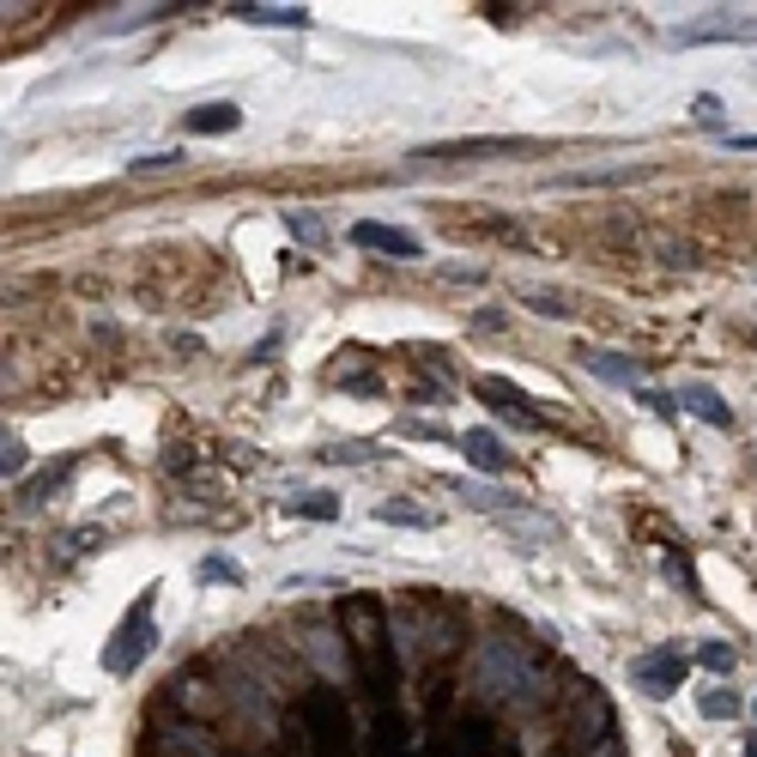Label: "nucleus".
Returning a JSON list of instances; mask_svg holds the SVG:
<instances>
[{
  "instance_id": "nucleus-1",
  "label": "nucleus",
  "mask_w": 757,
  "mask_h": 757,
  "mask_svg": "<svg viewBox=\"0 0 757 757\" xmlns=\"http://www.w3.org/2000/svg\"><path fill=\"white\" fill-rule=\"evenodd\" d=\"M540 685V654L516 636H485L479 643V691L491 703H528Z\"/></svg>"
},
{
  "instance_id": "nucleus-2",
  "label": "nucleus",
  "mask_w": 757,
  "mask_h": 757,
  "mask_svg": "<svg viewBox=\"0 0 757 757\" xmlns=\"http://www.w3.org/2000/svg\"><path fill=\"white\" fill-rule=\"evenodd\" d=\"M340 636H352V654L364 661V678L382 685L388 678V606H376L370 594L340 600Z\"/></svg>"
},
{
  "instance_id": "nucleus-3",
  "label": "nucleus",
  "mask_w": 757,
  "mask_h": 757,
  "mask_svg": "<svg viewBox=\"0 0 757 757\" xmlns=\"http://www.w3.org/2000/svg\"><path fill=\"white\" fill-rule=\"evenodd\" d=\"M152 606H158V588H146V594L134 600V606L122 612V624H115L110 649H104V673L127 678L139 661L152 654V643H158V624H152Z\"/></svg>"
},
{
  "instance_id": "nucleus-4",
  "label": "nucleus",
  "mask_w": 757,
  "mask_h": 757,
  "mask_svg": "<svg viewBox=\"0 0 757 757\" xmlns=\"http://www.w3.org/2000/svg\"><path fill=\"white\" fill-rule=\"evenodd\" d=\"M298 654L328 678V685H340V691L352 685V649H345V636L333 631V624H310V631H303V643H298Z\"/></svg>"
},
{
  "instance_id": "nucleus-5",
  "label": "nucleus",
  "mask_w": 757,
  "mask_h": 757,
  "mask_svg": "<svg viewBox=\"0 0 757 757\" xmlns=\"http://www.w3.org/2000/svg\"><path fill=\"white\" fill-rule=\"evenodd\" d=\"M685 649L678 643H666V649H649V654H636L631 661V685L636 691H649V697H673L678 685H685Z\"/></svg>"
},
{
  "instance_id": "nucleus-6",
  "label": "nucleus",
  "mask_w": 757,
  "mask_h": 757,
  "mask_svg": "<svg viewBox=\"0 0 757 757\" xmlns=\"http://www.w3.org/2000/svg\"><path fill=\"white\" fill-rule=\"evenodd\" d=\"M673 43H757V12H709L673 31Z\"/></svg>"
},
{
  "instance_id": "nucleus-7",
  "label": "nucleus",
  "mask_w": 757,
  "mask_h": 757,
  "mask_svg": "<svg viewBox=\"0 0 757 757\" xmlns=\"http://www.w3.org/2000/svg\"><path fill=\"white\" fill-rule=\"evenodd\" d=\"M528 152V139H443V146L413 152V164H473V158H509Z\"/></svg>"
},
{
  "instance_id": "nucleus-8",
  "label": "nucleus",
  "mask_w": 757,
  "mask_h": 757,
  "mask_svg": "<svg viewBox=\"0 0 757 757\" xmlns=\"http://www.w3.org/2000/svg\"><path fill=\"white\" fill-rule=\"evenodd\" d=\"M352 242L357 249H376V255H388V261H418V237L413 230H401V225H382V218H357L352 225Z\"/></svg>"
},
{
  "instance_id": "nucleus-9",
  "label": "nucleus",
  "mask_w": 757,
  "mask_h": 757,
  "mask_svg": "<svg viewBox=\"0 0 757 757\" xmlns=\"http://www.w3.org/2000/svg\"><path fill=\"white\" fill-rule=\"evenodd\" d=\"M678 413H691V418H703L709 431H734V406L722 401V394L709 388V382H678Z\"/></svg>"
},
{
  "instance_id": "nucleus-10",
  "label": "nucleus",
  "mask_w": 757,
  "mask_h": 757,
  "mask_svg": "<svg viewBox=\"0 0 757 757\" xmlns=\"http://www.w3.org/2000/svg\"><path fill=\"white\" fill-rule=\"evenodd\" d=\"M575 357H582V370H594L600 382H619V388H643V364H636V357L606 352V345H588V352H575Z\"/></svg>"
},
{
  "instance_id": "nucleus-11",
  "label": "nucleus",
  "mask_w": 757,
  "mask_h": 757,
  "mask_svg": "<svg viewBox=\"0 0 757 757\" xmlns=\"http://www.w3.org/2000/svg\"><path fill=\"white\" fill-rule=\"evenodd\" d=\"M158 757H218V739L200 722H170L158 734Z\"/></svg>"
},
{
  "instance_id": "nucleus-12",
  "label": "nucleus",
  "mask_w": 757,
  "mask_h": 757,
  "mask_svg": "<svg viewBox=\"0 0 757 757\" xmlns=\"http://www.w3.org/2000/svg\"><path fill=\"white\" fill-rule=\"evenodd\" d=\"M242 24H273V31H310V7H230Z\"/></svg>"
},
{
  "instance_id": "nucleus-13",
  "label": "nucleus",
  "mask_w": 757,
  "mask_h": 757,
  "mask_svg": "<svg viewBox=\"0 0 757 757\" xmlns=\"http://www.w3.org/2000/svg\"><path fill=\"white\" fill-rule=\"evenodd\" d=\"M183 127H188V134H237L242 110L237 104H200V110L183 115Z\"/></svg>"
},
{
  "instance_id": "nucleus-14",
  "label": "nucleus",
  "mask_w": 757,
  "mask_h": 757,
  "mask_svg": "<svg viewBox=\"0 0 757 757\" xmlns=\"http://www.w3.org/2000/svg\"><path fill=\"white\" fill-rule=\"evenodd\" d=\"M460 448H467V460H473L479 473H504V467H509V448L497 443L491 431H467V436H460Z\"/></svg>"
},
{
  "instance_id": "nucleus-15",
  "label": "nucleus",
  "mask_w": 757,
  "mask_h": 757,
  "mask_svg": "<svg viewBox=\"0 0 757 757\" xmlns=\"http://www.w3.org/2000/svg\"><path fill=\"white\" fill-rule=\"evenodd\" d=\"M370 516L382 521V528H436V516L431 509H418V504H401V497H382Z\"/></svg>"
},
{
  "instance_id": "nucleus-16",
  "label": "nucleus",
  "mask_w": 757,
  "mask_h": 757,
  "mask_svg": "<svg viewBox=\"0 0 757 757\" xmlns=\"http://www.w3.org/2000/svg\"><path fill=\"white\" fill-rule=\"evenodd\" d=\"M479 401H491L504 418H528V406H521V388L504 376H479Z\"/></svg>"
},
{
  "instance_id": "nucleus-17",
  "label": "nucleus",
  "mask_w": 757,
  "mask_h": 757,
  "mask_svg": "<svg viewBox=\"0 0 757 757\" xmlns=\"http://www.w3.org/2000/svg\"><path fill=\"white\" fill-rule=\"evenodd\" d=\"M286 516H303V521H340V497H333V491L286 497Z\"/></svg>"
},
{
  "instance_id": "nucleus-18",
  "label": "nucleus",
  "mask_w": 757,
  "mask_h": 757,
  "mask_svg": "<svg viewBox=\"0 0 757 757\" xmlns=\"http://www.w3.org/2000/svg\"><path fill=\"white\" fill-rule=\"evenodd\" d=\"M455 491L467 497L473 509H497V516H509V509H516V497H509V491H497V485H479V479H460Z\"/></svg>"
},
{
  "instance_id": "nucleus-19",
  "label": "nucleus",
  "mask_w": 757,
  "mask_h": 757,
  "mask_svg": "<svg viewBox=\"0 0 757 757\" xmlns=\"http://www.w3.org/2000/svg\"><path fill=\"white\" fill-rule=\"evenodd\" d=\"M649 170H582V176H558V188H619V183H643Z\"/></svg>"
},
{
  "instance_id": "nucleus-20",
  "label": "nucleus",
  "mask_w": 757,
  "mask_h": 757,
  "mask_svg": "<svg viewBox=\"0 0 757 757\" xmlns=\"http://www.w3.org/2000/svg\"><path fill=\"white\" fill-rule=\"evenodd\" d=\"M73 473V460H61V467H49V473H37L31 485H24V509H37V504H49V491H61V479Z\"/></svg>"
},
{
  "instance_id": "nucleus-21",
  "label": "nucleus",
  "mask_w": 757,
  "mask_h": 757,
  "mask_svg": "<svg viewBox=\"0 0 757 757\" xmlns=\"http://www.w3.org/2000/svg\"><path fill=\"white\" fill-rule=\"evenodd\" d=\"M176 703H183V709H200V715H207V709H218V697H212V685H207V678H176Z\"/></svg>"
},
{
  "instance_id": "nucleus-22",
  "label": "nucleus",
  "mask_w": 757,
  "mask_h": 757,
  "mask_svg": "<svg viewBox=\"0 0 757 757\" xmlns=\"http://www.w3.org/2000/svg\"><path fill=\"white\" fill-rule=\"evenodd\" d=\"M697 709L709 715V722H734V715H739V691L715 685V691H703V697H697Z\"/></svg>"
},
{
  "instance_id": "nucleus-23",
  "label": "nucleus",
  "mask_w": 757,
  "mask_h": 757,
  "mask_svg": "<svg viewBox=\"0 0 757 757\" xmlns=\"http://www.w3.org/2000/svg\"><path fill=\"white\" fill-rule=\"evenodd\" d=\"M24 467H31V448H24L19 436L7 431V436H0V479H19Z\"/></svg>"
},
{
  "instance_id": "nucleus-24",
  "label": "nucleus",
  "mask_w": 757,
  "mask_h": 757,
  "mask_svg": "<svg viewBox=\"0 0 757 757\" xmlns=\"http://www.w3.org/2000/svg\"><path fill=\"white\" fill-rule=\"evenodd\" d=\"M322 460H345V467H370V460H382V448H370V443H333V448H322Z\"/></svg>"
},
{
  "instance_id": "nucleus-25",
  "label": "nucleus",
  "mask_w": 757,
  "mask_h": 757,
  "mask_svg": "<svg viewBox=\"0 0 757 757\" xmlns=\"http://www.w3.org/2000/svg\"><path fill=\"white\" fill-rule=\"evenodd\" d=\"M697 661L709 666L715 678H727V673H734V643H703V649H697Z\"/></svg>"
},
{
  "instance_id": "nucleus-26",
  "label": "nucleus",
  "mask_w": 757,
  "mask_h": 757,
  "mask_svg": "<svg viewBox=\"0 0 757 757\" xmlns=\"http://www.w3.org/2000/svg\"><path fill=\"white\" fill-rule=\"evenodd\" d=\"M286 230H291L298 242H322V237H328V230H322V218H315V212H286Z\"/></svg>"
},
{
  "instance_id": "nucleus-27",
  "label": "nucleus",
  "mask_w": 757,
  "mask_h": 757,
  "mask_svg": "<svg viewBox=\"0 0 757 757\" xmlns=\"http://www.w3.org/2000/svg\"><path fill=\"white\" fill-rule=\"evenodd\" d=\"M200 582H242V570L230 558H207L200 563Z\"/></svg>"
},
{
  "instance_id": "nucleus-28",
  "label": "nucleus",
  "mask_w": 757,
  "mask_h": 757,
  "mask_svg": "<svg viewBox=\"0 0 757 757\" xmlns=\"http://www.w3.org/2000/svg\"><path fill=\"white\" fill-rule=\"evenodd\" d=\"M636 401H643L649 413H661V418H678V401H673V394H661V388H636Z\"/></svg>"
},
{
  "instance_id": "nucleus-29",
  "label": "nucleus",
  "mask_w": 757,
  "mask_h": 757,
  "mask_svg": "<svg viewBox=\"0 0 757 757\" xmlns=\"http://www.w3.org/2000/svg\"><path fill=\"white\" fill-rule=\"evenodd\" d=\"M691 110H697V122H709V127H722V122H727V110H722V97H715V92H703Z\"/></svg>"
},
{
  "instance_id": "nucleus-30",
  "label": "nucleus",
  "mask_w": 757,
  "mask_h": 757,
  "mask_svg": "<svg viewBox=\"0 0 757 757\" xmlns=\"http://www.w3.org/2000/svg\"><path fill=\"white\" fill-rule=\"evenodd\" d=\"M666 575H673V582H685V594H697V575H691V563L678 558V551L666 558Z\"/></svg>"
},
{
  "instance_id": "nucleus-31",
  "label": "nucleus",
  "mask_w": 757,
  "mask_h": 757,
  "mask_svg": "<svg viewBox=\"0 0 757 757\" xmlns=\"http://www.w3.org/2000/svg\"><path fill=\"white\" fill-rule=\"evenodd\" d=\"M170 164H183V152H152V158H134V170H170Z\"/></svg>"
},
{
  "instance_id": "nucleus-32",
  "label": "nucleus",
  "mask_w": 757,
  "mask_h": 757,
  "mask_svg": "<svg viewBox=\"0 0 757 757\" xmlns=\"http://www.w3.org/2000/svg\"><path fill=\"white\" fill-rule=\"evenodd\" d=\"M528 303H533V310H540V315H558V322H563V315H570L558 298H528Z\"/></svg>"
},
{
  "instance_id": "nucleus-33",
  "label": "nucleus",
  "mask_w": 757,
  "mask_h": 757,
  "mask_svg": "<svg viewBox=\"0 0 757 757\" xmlns=\"http://www.w3.org/2000/svg\"><path fill=\"white\" fill-rule=\"evenodd\" d=\"M727 146H734V152H757V134H734Z\"/></svg>"
},
{
  "instance_id": "nucleus-34",
  "label": "nucleus",
  "mask_w": 757,
  "mask_h": 757,
  "mask_svg": "<svg viewBox=\"0 0 757 757\" xmlns=\"http://www.w3.org/2000/svg\"><path fill=\"white\" fill-rule=\"evenodd\" d=\"M751 715H757V703H751Z\"/></svg>"
},
{
  "instance_id": "nucleus-35",
  "label": "nucleus",
  "mask_w": 757,
  "mask_h": 757,
  "mask_svg": "<svg viewBox=\"0 0 757 757\" xmlns=\"http://www.w3.org/2000/svg\"><path fill=\"white\" fill-rule=\"evenodd\" d=\"M751 757H757V746H751Z\"/></svg>"
},
{
  "instance_id": "nucleus-36",
  "label": "nucleus",
  "mask_w": 757,
  "mask_h": 757,
  "mask_svg": "<svg viewBox=\"0 0 757 757\" xmlns=\"http://www.w3.org/2000/svg\"><path fill=\"white\" fill-rule=\"evenodd\" d=\"M0 436H7V431H0Z\"/></svg>"
}]
</instances>
